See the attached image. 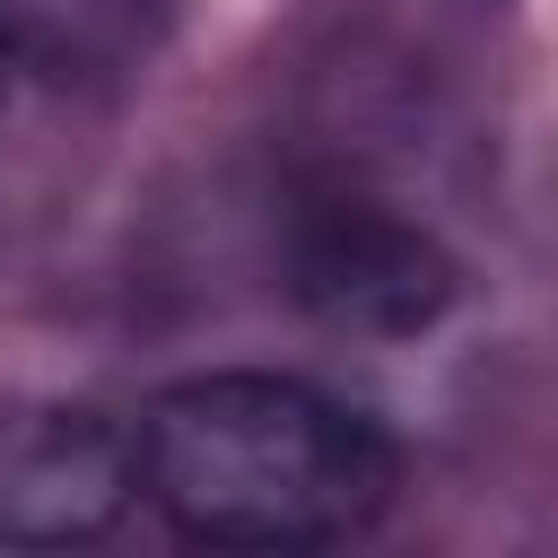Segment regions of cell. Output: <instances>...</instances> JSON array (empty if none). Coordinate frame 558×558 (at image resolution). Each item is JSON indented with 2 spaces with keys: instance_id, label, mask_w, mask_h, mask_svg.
I'll use <instances>...</instances> for the list:
<instances>
[{
  "instance_id": "6da1fadb",
  "label": "cell",
  "mask_w": 558,
  "mask_h": 558,
  "mask_svg": "<svg viewBox=\"0 0 558 558\" xmlns=\"http://www.w3.org/2000/svg\"><path fill=\"white\" fill-rule=\"evenodd\" d=\"M392 445L305 375H183L140 410L148 506L209 549H323L392 506Z\"/></svg>"
},
{
  "instance_id": "277c9868",
  "label": "cell",
  "mask_w": 558,
  "mask_h": 558,
  "mask_svg": "<svg viewBox=\"0 0 558 558\" xmlns=\"http://www.w3.org/2000/svg\"><path fill=\"white\" fill-rule=\"evenodd\" d=\"M0 44L26 70H122L148 44V0H0Z\"/></svg>"
},
{
  "instance_id": "7a4b0ae2",
  "label": "cell",
  "mask_w": 558,
  "mask_h": 558,
  "mask_svg": "<svg viewBox=\"0 0 558 558\" xmlns=\"http://www.w3.org/2000/svg\"><path fill=\"white\" fill-rule=\"evenodd\" d=\"M288 288H296V305H305L314 323H331V331L410 340V331H427V323L453 305L462 270H453V253H445L427 227H410L401 209L340 192V201L296 209V227H288Z\"/></svg>"
},
{
  "instance_id": "3957f363",
  "label": "cell",
  "mask_w": 558,
  "mask_h": 558,
  "mask_svg": "<svg viewBox=\"0 0 558 558\" xmlns=\"http://www.w3.org/2000/svg\"><path fill=\"white\" fill-rule=\"evenodd\" d=\"M140 488V418L87 401H9L0 410V541L9 549H78L131 514Z\"/></svg>"
},
{
  "instance_id": "5b68a950",
  "label": "cell",
  "mask_w": 558,
  "mask_h": 558,
  "mask_svg": "<svg viewBox=\"0 0 558 558\" xmlns=\"http://www.w3.org/2000/svg\"><path fill=\"white\" fill-rule=\"evenodd\" d=\"M17 87H26V61L0 44V122H9V105H17Z\"/></svg>"
}]
</instances>
